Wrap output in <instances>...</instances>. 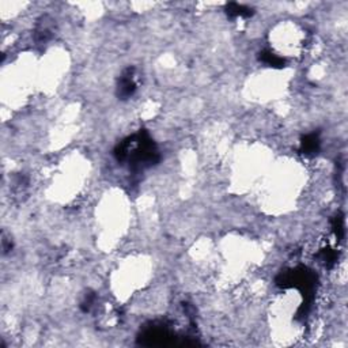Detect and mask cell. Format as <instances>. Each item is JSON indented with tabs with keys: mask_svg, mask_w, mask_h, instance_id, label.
Segmentation results:
<instances>
[{
	"mask_svg": "<svg viewBox=\"0 0 348 348\" xmlns=\"http://www.w3.org/2000/svg\"><path fill=\"white\" fill-rule=\"evenodd\" d=\"M321 259H322V261L325 263V265L331 267V265H333L335 263H336L337 254L333 249H324V250L321 252Z\"/></svg>",
	"mask_w": 348,
	"mask_h": 348,
	"instance_id": "6",
	"label": "cell"
},
{
	"mask_svg": "<svg viewBox=\"0 0 348 348\" xmlns=\"http://www.w3.org/2000/svg\"><path fill=\"white\" fill-rule=\"evenodd\" d=\"M332 230L337 238L343 237V233H344V225H343V218H341L340 215L336 216V218H333Z\"/></svg>",
	"mask_w": 348,
	"mask_h": 348,
	"instance_id": "7",
	"label": "cell"
},
{
	"mask_svg": "<svg viewBox=\"0 0 348 348\" xmlns=\"http://www.w3.org/2000/svg\"><path fill=\"white\" fill-rule=\"evenodd\" d=\"M320 150V138H318V134H309L306 135L305 138L302 139L301 142V153H303L305 155H313V154H317V151Z\"/></svg>",
	"mask_w": 348,
	"mask_h": 348,
	"instance_id": "4",
	"label": "cell"
},
{
	"mask_svg": "<svg viewBox=\"0 0 348 348\" xmlns=\"http://www.w3.org/2000/svg\"><path fill=\"white\" fill-rule=\"evenodd\" d=\"M136 88H138V84L135 81V68L130 67L120 77L119 83H117V96L121 100H128V98L134 96Z\"/></svg>",
	"mask_w": 348,
	"mask_h": 348,
	"instance_id": "2",
	"label": "cell"
},
{
	"mask_svg": "<svg viewBox=\"0 0 348 348\" xmlns=\"http://www.w3.org/2000/svg\"><path fill=\"white\" fill-rule=\"evenodd\" d=\"M115 157L120 163H128L135 172L157 164L161 158L157 144L144 130L120 142L115 149Z\"/></svg>",
	"mask_w": 348,
	"mask_h": 348,
	"instance_id": "1",
	"label": "cell"
},
{
	"mask_svg": "<svg viewBox=\"0 0 348 348\" xmlns=\"http://www.w3.org/2000/svg\"><path fill=\"white\" fill-rule=\"evenodd\" d=\"M94 302H96V294H94V292H90V294H87L84 297L83 302H82L81 305V309L83 310L84 313H87V312H90V309H91L93 303Z\"/></svg>",
	"mask_w": 348,
	"mask_h": 348,
	"instance_id": "8",
	"label": "cell"
},
{
	"mask_svg": "<svg viewBox=\"0 0 348 348\" xmlns=\"http://www.w3.org/2000/svg\"><path fill=\"white\" fill-rule=\"evenodd\" d=\"M260 60L264 64L269 65V67H273V68H283L286 62H284L283 58H280L279 54H275L271 50H264L260 53Z\"/></svg>",
	"mask_w": 348,
	"mask_h": 348,
	"instance_id": "5",
	"label": "cell"
},
{
	"mask_svg": "<svg viewBox=\"0 0 348 348\" xmlns=\"http://www.w3.org/2000/svg\"><path fill=\"white\" fill-rule=\"evenodd\" d=\"M225 11L230 18H250V16L254 14V10H253L252 7L235 3V2H231V3L226 4Z\"/></svg>",
	"mask_w": 348,
	"mask_h": 348,
	"instance_id": "3",
	"label": "cell"
}]
</instances>
